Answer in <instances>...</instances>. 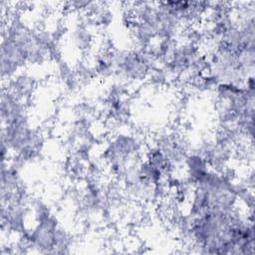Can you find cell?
<instances>
[{
  "instance_id": "6da1fadb",
  "label": "cell",
  "mask_w": 255,
  "mask_h": 255,
  "mask_svg": "<svg viewBox=\"0 0 255 255\" xmlns=\"http://www.w3.org/2000/svg\"><path fill=\"white\" fill-rule=\"evenodd\" d=\"M1 140H4L11 152L18 155L25 163L38 155L43 143L40 130L32 127L29 117L1 127Z\"/></svg>"
},
{
  "instance_id": "7a4b0ae2",
  "label": "cell",
  "mask_w": 255,
  "mask_h": 255,
  "mask_svg": "<svg viewBox=\"0 0 255 255\" xmlns=\"http://www.w3.org/2000/svg\"><path fill=\"white\" fill-rule=\"evenodd\" d=\"M58 227L59 222L54 214L36 222V225L31 229L33 249L42 254H54L55 233Z\"/></svg>"
},
{
  "instance_id": "3957f363",
  "label": "cell",
  "mask_w": 255,
  "mask_h": 255,
  "mask_svg": "<svg viewBox=\"0 0 255 255\" xmlns=\"http://www.w3.org/2000/svg\"><path fill=\"white\" fill-rule=\"evenodd\" d=\"M29 205L21 203H1V229L20 234L27 229L26 219Z\"/></svg>"
},
{
  "instance_id": "277c9868",
  "label": "cell",
  "mask_w": 255,
  "mask_h": 255,
  "mask_svg": "<svg viewBox=\"0 0 255 255\" xmlns=\"http://www.w3.org/2000/svg\"><path fill=\"white\" fill-rule=\"evenodd\" d=\"M25 117H29L25 101L17 97L8 89H3L0 103L1 127Z\"/></svg>"
},
{
  "instance_id": "5b68a950",
  "label": "cell",
  "mask_w": 255,
  "mask_h": 255,
  "mask_svg": "<svg viewBox=\"0 0 255 255\" xmlns=\"http://www.w3.org/2000/svg\"><path fill=\"white\" fill-rule=\"evenodd\" d=\"M184 167L186 171L184 177L193 185L198 183L210 169L205 158L194 150L187 153Z\"/></svg>"
},
{
  "instance_id": "8992f818",
  "label": "cell",
  "mask_w": 255,
  "mask_h": 255,
  "mask_svg": "<svg viewBox=\"0 0 255 255\" xmlns=\"http://www.w3.org/2000/svg\"><path fill=\"white\" fill-rule=\"evenodd\" d=\"M7 89L20 99L26 101L33 94L35 89V81L28 74H18L7 83Z\"/></svg>"
},
{
  "instance_id": "52a82bcc",
  "label": "cell",
  "mask_w": 255,
  "mask_h": 255,
  "mask_svg": "<svg viewBox=\"0 0 255 255\" xmlns=\"http://www.w3.org/2000/svg\"><path fill=\"white\" fill-rule=\"evenodd\" d=\"M82 18H79V22L72 33V41L74 46L80 51H87L92 47L94 35Z\"/></svg>"
},
{
  "instance_id": "ba28073f",
  "label": "cell",
  "mask_w": 255,
  "mask_h": 255,
  "mask_svg": "<svg viewBox=\"0 0 255 255\" xmlns=\"http://www.w3.org/2000/svg\"><path fill=\"white\" fill-rule=\"evenodd\" d=\"M145 159L150 164H152L153 166L162 170V172H163V170H164V168L166 167V164H167L164 153L162 152V150L155 143L146 147Z\"/></svg>"
},
{
  "instance_id": "9c48e42d",
  "label": "cell",
  "mask_w": 255,
  "mask_h": 255,
  "mask_svg": "<svg viewBox=\"0 0 255 255\" xmlns=\"http://www.w3.org/2000/svg\"><path fill=\"white\" fill-rule=\"evenodd\" d=\"M146 80L150 86H153L156 88L163 87L169 82L168 76L161 66H156L153 69H151Z\"/></svg>"
},
{
  "instance_id": "30bf717a",
  "label": "cell",
  "mask_w": 255,
  "mask_h": 255,
  "mask_svg": "<svg viewBox=\"0 0 255 255\" xmlns=\"http://www.w3.org/2000/svg\"><path fill=\"white\" fill-rule=\"evenodd\" d=\"M57 73L59 78L64 82L69 77H71L75 73V71L72 70V68L68 65L67 62L62 60L61 62L57 63Z\"/></svg>"
},
{
  "instance_id": "8fae6325",
  "label": "cell",
  "mask_w": 255,
  "mask_h": 255,
  "mask_svg": "<svg viewBox=\"0 0 255 255\" xmlns=\"http://www.w3.org/2000/svg\"><path fill=\"white\" fill-rule=\"evenodd\" d=\"M65 32H66V27H65V25H63L62 23L57 24V25L55 26L54 30L51 32L54 41L58 43V42L60 41V39H62V37L64 36Z\"/></svg>"
}]
</instances>
